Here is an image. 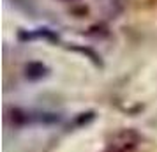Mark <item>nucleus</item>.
Masks as SVG:
<instances>
[{"label":"nucleus","instance_id":"f03ea898","mask_svg":"<svg viewBox=\"0 0 157 152\" xmlns=\"http://www.w3.org/2000/svg\"><path fill=\"white\" fill-rule=\"evenodd\" d=\"M115 142H118V143H113L115 149H118V150H127L131 147H134L136 145V134L134 133H131V131H122L118 133L117 136H115Z\"/></svg>","mask_w":157,"mask_h":152},{"label":"nucleus","instance_id":"f257e3e1","mask_svg":"<svg viewBox=\"0 0 157 152\" xmlns=\"http://www.w3.org/2000/svg\"><path fill=\"white\" fill-rule=\"evenodd\" d=\"M48 74V67L43 64V62H29L25 65V76L29 80H41L43 76Z\"/></svg>","mask_w":157,"mask_h":152},{"label":"nucleus","instance_id":"7ed1b4c3","mask_svg":"<svg viewBox=\"0 0 157 152\" xmlns=\"http://www.w3.org/2000/svg\"><path fill=\"white\" fill-rule=\"evenodd\" d=\"M64 2H76V0H64Z\"/></svg>","mask_w":157,"mask_h":152}]
</instances>
